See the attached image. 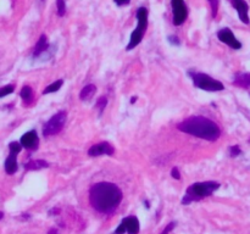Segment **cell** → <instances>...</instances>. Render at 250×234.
<instances>
[{
	"instance_id": "cell-1",
	"label": "cell",
	"mask_w": 250,
	"mask_h": 234,
	"mask_svg": "<svg viewBox=\"0 0 250 234\" xmlns=\"http://www.w3.org/2000/svg\"><path fill=\"white\" fill-rule=\"evenodd\" d=\"M122 200V192L116 184L100 182L92 185L89 190L90 205L102 214L112 212Z\"/></svg>"
},
{
	"instance_id": "cell-2",
	"label": "cell",
	"mask_w": 250,
	"mask_h": 234,
	"mask_svg": "<svg viewBox=\"0 0 250 234\" xmlns=\"http://www.w3.org/2000/svg\"><path fill=\"white\" fill-rule=\"evenodd\" d=\"M178 131L198 136L209 141H215L221 136L220 127L211 119L203 116H192L177 126Z\"/></svg>"
},
{
	"instance_id": "cell-3",
	"label": "cell",
	"mask_w": 250,
	"mask_h": 234,
	"mask_svg": "<svg viewBox=\"0 0 250 234\" xmlns=\"http://www.w3.org/2000/svg\"><path fill=\"white\" fill-rule=\"evenodd\" d=\"M220 188L219 182L208 180V182H198L190 185L186 192L185 197L182 199L183 205H189L193 201H199L204 197L210 196L215 190Z\"/></svg>"
},
{
	"instance_id": "cell-4",
	"label": "cell",
	"mask_w": 250,
	"mask_h": 234,
	"mask_svg": "<svg viewBox=\"0 0 250 234\" xmlns=\"http://www.w3.org/2000/svg\"><path fill=\"white\" fill-rule=\"evenodd\" d=\"M148 9L144 6L139 7L137 10V21H138V24H137L136 29L132 32L131 39H129V43L127 45V50H132V49L136 48L137 45L141 44V41L143 40V37L146 34V27H148Z\"/></svg>"
},
{
	"instance_id": "cell-5",
	"label": "cell",
	"mask_w": 250,
	"mask_h": 234,
	"mask_svg": "<svg viewBox=\"0 0 250 234\" xmlns=\"http://www.w3.org/2000/svg\"><path fill=\"white\" fill-rule=\"evenodd\" d=\"M193 83L197 88L207 92H221L225 89V85L220 80L214 79L207 73L202 72H189Z\"/></svg>"
},
{
	"instance_id": "cell-6",
	"label": "cell",
	"mask_w": 250,
	"mask_h": 234,
	"mask_svg": "<svg viewBox=\"0 0 250 234\" xmlns=\"http://www.w3.org/2000/svg\"><path fill=\"white\" fill-rule=\"evenodd\" d=\"M66 118H67V114L65 111H60L58 114L54 115L43 127V136H55V134L60 133L61 129L63 128Z\"/></svg>"
},
{
	"instance_id": "cell-7",
	"label": "cell",
	"mask_w": 250,
	"mask_h": 234,
	"mask_svg": "<svg viewBox=\"0 0 250 234\" xmlns=\"http://www.w3.org/2000/svg\"><path fill=\"white\" fill-rule=\"evenodd\" d=\"M172 9V22L175 26H181L188 17V9L185 0H171Z\"/></svg>"
},
{
	"instance_id": "cell-8",
	"label": "cell",
	"mask_w": 250,
	"mask_h": 234,
	"mask_svg": "<svg viewBox=\"0 0 250 234\" xmlns=\"http://www.w3.org/2000/svg\"><path fill=\"white\" fill-rule=\"evenodd\" d=\"M138 234L139 233V221L136 216H128L125 217L122 219L121 224L119 226V228L115 231V234Z\"/></svg>"
},
{
	"instance_id": "cell-9",
	"label": "cell",
	"mask_w": 250,
	"mask_h": 234,
	"mask_svg": "<svg viewBox=\"0 0 250 234\" xmlns=\"http://www.w3.org/2000/svg\"><path fill=\"white\" fill-rule=\"evenodd\" d=\"M217 38H219L222 43L227 44L229 48L236 49V50L242 48V43L236 38V36L232 33V31L229 28L220 29V31L217 32Z\"/></svg>"
},
{
	"instance_id": "cell-10",
	"label": "cell",
	"mask_w": 250,
	"mask_h": 234,
	"mask_svg": "<svg viewBox=\"0 0 250 234\" xmlns=\"http://www.w3.org/2000/svg\"><path fill=\"white\" fill-rule=\"evenodd\" d=\"M115 149L107 141H102V143L94 144L93 146H90V149L88 150V155L90 157H97V156L102 155H114Z\"/></svg>"
},
{
	"instance_id": "cell-11",
	"label": "cell",
	"mask_w": 250,
	"mask_h": 234,
	"mask_svg": "<svg viewBox=\"0 0 250 234\" xmlns=\"http://www.w3.org/2000/svg\"><path fill=\"white\" fill-rule=\"evenodd\" d=\"M20 143L27 150H36L39 145L38 134H37V132L34 129H32V131L27 132V133H24L21 136V141Z\"/></svg>"
},
{
	"instance_id": "cell-12",
	"label": "cell",
	"mask_w": 250,
	"mask_h": 234,
	"mask_svg": "<svg viewBox=\"0 0 250 234\" xmlns=\"http://www.w3.org/2000/svg\"><path fill=\"white\" fill-rule=\"evenodd\" d=\"M229 1H231V4L233 5L234 9L238 12L239 20H241L243 23L249 24V5L247 4L246 0H229Z\"/></svg>"
},
{
	"instance_id": "cell-13",
	"label": "cell",
	"mask_w": 250,
	"mask_h": 234,
	"mask_svg": "<svg viewBox=\"0 0 250 234\" xmlns=\"http://www.w3.org/2000/svg\"><path fill=\"white\" fill-rule=\"evenodd\" d=\"M5 171H6L7 175H14L17 171V158L16 154L10 153V155L7 156L6 161H5Z\"/></svg>"
},
{
	"instance_id": "cell-14",
	"label": "cell",
	"mask_w": 250,
	"mask_h": 234,
	"mask_svg": "<svg viewBox=\"0 0 250 234\" xmlns=\"http://www.w3.org/2000/svg\"><path fill=\"white\" fill-rule=\"evenodd\" d=\"M49 44H48V39H46L45 34H42L41 38L38 39V43H37L36 48H34L33 51V56H39L41 54H43L44 51L48 50Z\"/></svg>"
},
{
	"instance_id": "cell-15",
	"label": "cell",
	"mask_w": 250,
	"mask_h": 234,
	"mask_svg": "<svg viewBox=\"0 0 250 234\" xmlns=\"http://www.w3.org/2000/svg\"><path fill=\"white\" fill-rule=\"evenodd\" d=\"M234 85H238L241 88L250 87V75L249 73H238L233 80Z\"/></svg>"
},
{
	"instance_id": "cell-16",
	"label": "cell",
	"mask_w": 250,
	"mask_h": 234,
	"mask_svg": "<svg viewBox=\"0 0 250 234\" xmlns=\"http://www.w3.org/2000/svg\"><path fill=\"white\" fill-rule=\"evenodd\" d=\"M95 92H97V87H95L94 84L85 85V87L82 89V92H81L80 99L82 100V101H85V100L92 99L93 95L95 94Z\"/></svg>"
},
{
	"instance_id": "cell-17",
	"label": "cell",
	"mask_w": 250,
	"mask_h": 234,
	"mask_svg": "<svg viewBox=\"0 0 250 234\" xmlns=\"http://www.w3.org/2000/svg\"><path fill=\"white\" fill-rule=\"evenodd\" d=\"M48 166L49 163L44 160H32L24 165V168L28 171H34V170H41V168H46Z\"/></svg>"
},
{
	"instance_id": "cell-18",
	"label": "cell",
	"mask_w": 250,
	"mask_h": 234,
	"mask_svg": "<svg viewBox=\"0 0 250 234\" xmlns=\"http://www.w3.org/2000/svg\"><path fill=\"white\" fill-rule=\"evenodd\" d=\"M21 98L26 105H31L33 101V90L28 85H24L21 90Z\"/></svg>"
},
{
	"instance_id": "cell-19",
	"label": "cell",
	"mask_w": 250,
	"mask_h": 234,
	"mask_svg": "<svg viewBox=\"0 0 250 234\" xmlns=\"http://www.w3.org/2000/svg\"><path fill=\"white\" fill-rule=\"evenodd\" d=\"M63 84V80L62 79H59V80H55L54 83H51L50 85H48V87L45 88V89L43 90V94H50V93H55L58 92L59 89H60L61 87H62Z\"/></svg>"
},
{
	"instance_id": "cell-20",
	"label": "cell",
	"mask_w": 250,
	"mask_h": 234,
	"mask_svg": "<svg viewBox=\"0 0 250 234\" xmlns=\"http://www.w3.org/2000/svg\"><path fill=\"white\" fill-rule=\"evenodd\" d=\"M56 14L58 16L62 17L66 14V2L65 0H56Z\"/></svg>"
},
{
	"instance_id": "cell-21",
	"label": "cell",
	"mask_w": 250,
	"mask_h": 234,
	"mask_svg": "<svg viewBox=\"0 0 250 234\" xmlns=\"http://www.w3.org/2000/svg\"><path fill=\"white\" fill-rule=\"evenodd\" d=\"M210 4V7H211V15L214 19H216L217 14H219V5L220 0H208Z\"/></svg>"
},
{
	"instance_id": "cell-22",
	"label": "cell",
	"mask_w": 250,
	"mask_h": 234,
	"mask_svg": "<svg viewBox=\"0 0 250 234\" xmlns=\"http://www.w3.org/2000/svg\"><path fill=\"white\" fill-rule=\"evenodd\" d=\"M14 89H15V87L12 84L1 87L0 88V98H4V97H6V95L11 94V93L14 92Z\"/></svg>"
},
{
	"instance_id": "cell-23",
	"label": "cell",
	"mask_w": 250,
	"mask_h": 234,
	"mask_svg": "<svg viewBox=\"0 0 250 234\" xmlns=\"http://www.w3.org/2000/svg\"><path fill=\"white\" fill-rule=\"evenodd\" d=\"M22 148H23V146H22L21 143H19V141H12V143H10V145H9L10 153L16 154V155L20 153V151H21Z\"/></svg>"
},
{
	"instance_id": "cell-24",
	"label": "cell",
	"mask_w": 250,
	"mask_h": 234,
	"mask_svg": "<svg viewBox=\"0 0 250 234\" xmlns=\"http://www.w3.org/2000/svg\"><path fill=\"white\" fill-rule=\"evenodd\" d=\"M106 104H107V99L105 97H102L99 100H98L97 104H95V107H98V109L100 110V114H102V112L104 111L105 107H106Z\"/></svg>"
},
{
	"instance_id": "cell-25",
	"label": "cell",
	"mask_w": 250,
	"mask_h": 234,
	"mask_svg": "<svg viewBox=\"0 0 250 234\" xmlns=\"http://www.w3.org/2000/svg\"><path fill=\"white\" fill-rule=\"evenodd\" d=\"M241 153H242V150L239 149L238 145H233V146H231V149H229V154H231L232 157H236V156H238Z\"/></svg>"
},
{
	"instance_id": "cell-26",
	"label": "cell",
	"mask_w": 250,
	"mask_h": 234,
	"mask_svg": "<svg viewBox=\"0 0 250 234\" xmlns=\"http://www.w3.org/2000/svg\"><path fill=\"white\" fill-rule=\"evenodd\" d=\"M171 176H172L175 179H181V173H180V171H178L177 167H173L172 170H171Z\"/></svg>"
},
{
	"instance_id": "cell-27",
	"label": "cell",
	"mask_w": 250,
	"mask_h": 234,
	"mask_svg": "<svg viewBox=\"0 0 250 234\" xmlns=\"http://www.w3.org/2000/svg\"><path fill=\"white\" fill-rule=\"evenodd\" d=\"M175 226H176V223H175V222H171V223H168V226L166 227V228L164 229L163 232H161V234H168V233H170L171 231H172V229H173V227H175Z\"/></svg>"
},
{
	"instance_id": "cell-28",
	"label": "cell",
	"mask_w": 250,
	"mask_h": 234,
	"mask_svg": "<svg viewBox=\"0 0 250 234\" xmlns=\"http://www.w3.org/2000/svg\"><path fill=\"white\" fill-rule=\"evenodd\" d=\"M114 2L117 6H125V5H128L131 0H114Z\"/></svg>"
},
{
	"instance_id": "cell-29",
	"label": "cell",
	"mask_w": 250,
	"mask_h": 234,
	"mask_svg": "<svg viewBox=\"0 0 250 234\" xmlns=\"http://www.w3.org/2000/svg\"><path fill=\"white\" fill-rule=\"evenodd\" d=\"M134 101H137V97H132V99H131V102H132V104H133Z\"/></svg>"
},
{
	"instance_id": "cell-30",
	"label": "cell",
	"mask_w": 250,
	"mask_h": 234,
	"mask_svg": "<svg viewBox=\"0 0 250 234\" xmlns=\"http://www.w3.org/2000/svg\"><path fill=\"white\" fill-rule=\"evenodd\" d=\"M2 217H4V214H2V212H0V219H1Z\"/></svg>"
}]
</instances>
